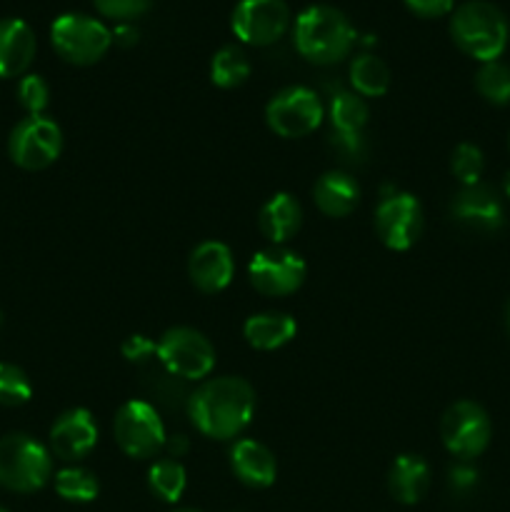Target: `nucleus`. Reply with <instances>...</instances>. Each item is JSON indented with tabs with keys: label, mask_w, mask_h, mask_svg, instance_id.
I'll use <instances>...</instances> for the list:
<instances>
[{
	"label": "nucleus",
	"mask_w": 510,
	"mask_h": 512,
	"mask_svg": "<svg viewBox=\"0 0 510 512\" xmlns=\"http://www.w3.org/2000/svg\"><path fill=\"white\" fill-rule=\"evenodd\" d=\"M508 18L488 0H468L450 15V38L470 58L490 63L508 45Z\"/></svg>",
	"instance_id": "7ed1b4c3"
},
{
	"label": "nucleus",
	"mask_w": 510,
	"mask_h": 512,
	"mask_svg": "<svg viewBox=\"0 0 510 512\" xmlns=\"http://www.w3.org/2000/svg\"><path fill=\"white\" fill-rule=\"evenodd\" d=\"M303 225V210L290 193H275L268 203L260 208L258 228L273 245H283L293 238Z\"/></svg>",
	"instance_id": "aec40b11"
},
{
	"label": "nucleus",
	"mask_w": 510,
	"mask_h": 512,
	"mask_svg": "<svg viewBox=\"0 0 510 512\" xmlns=\"http://www.w3.org/2000/svg\"><path fill=\"white\" fill-rule=\"evenodd\" d=\"M450 218L478 233H493L505 223L503 200L490 185H468L450 200Z\"/></svg>",
	"instance_id": "4468645a"
},
{
	"label": "nucleus",
	"mask_w": 510,
	"mask_h": 512,
	"mask_svg": "<svg viewBox=\"0 0 510 512\" xmlns=\"http://www.w3.org/2000/svg\"><path fill=\"white\" fill-rule=\"evenodd\" d=\"M230 468H233L235 478L243 485L255 490L270 488L278 475V463L275 455L265 448L258 440H238L230 450Z\"/></svg>",
	"instance_id": "a211bd4d"
},
{
	"label": "nucleus",
	"mask_w": 510,
	"mask_h": 512,
	"mask_svg": "<svg viewBox=\"0 0 510 512\" xmlns=\"http://www.w3.org/2000/svg\"><path fill=\"white\" fill-rule=\"evenodd\" d=\"M123 355L130 363H145L148 358L158 355V343H153L145 335H130L123 343Z\"/></svg>",
	"instance_id": "72a5a7b5"
},
{
	"label": "nucleus",
	"mask_w": 510,
	"mask_h": 512,
	"mask_svg": "<svg viewBox=\"0 0 510 512\" xmlns=\"http://www.w3.org/2000/svg\"><path fill=\"white\" fill-rule=\"evenodd\" d=\"M63 150V133L58 123L45 115H28L13 128L8 138V155L18 168L43 170L58 160Z\"/></svg>",
	"instance_id": "1a4fd4ad"
},
{
	"label": "nucleus",
	"mask_w": 510,
	"mask_h": 512,
	"mask_svg": "<svg viewBox=\"0 0 510 512\" xmlns=\"http://www.w3.org/2000/svg\"><path fill=\"white\" fill-rule=\"evenodd\" d=\"M293 43L308 63L335 65L353 50L355 28L343 10L333 5H310L295 18Z\"/></svg>",
	"instance_id": "f03ea898"
},
{
	"label": "nucleus",
	"mask_w": 510,
	"mask_h": 512,
	"mask_svg": "<svg viewBox=\"0 0 510 512\" xmlns=\"http://www.w3.org/2000/svg\"><path fill=\"white\" fill-rule=\"evenodd\" d=\"M95 443H98V425L85 408L68 410L50 428V453L65 463L88 458Z\"/></svg>",
	"instance_id": "2eb2a0df"
},
{
	"label": "nucleus",
	"mask_w": 510,
	"mask_h": 512,
	"mask_svg": "<svg viewBox=\"0 0 510 512\" xmlns=\"http://www.w3.org/2000/svg\"><path fill=\"white\" fill-rule=\"evenodd\" d=\"M38 50L33 28L20 18L0 20V78H18L30 68Z\"/></svg>",
	"instance_id": "f3484780"
},
{
	"label": "nucleus",
	"mask_w": 510,
	"mask_h": 512,
	"mask_svg": "<svg viewBox=\"0 0 510 512\" xmlns=\"http://www.w3.org/2000/svg\"><path fill=\"white\" fill-rule=\"evenodd\" d=\"M298 323L285 313H258L250 315L243 325V335L250 348L278 350L295 338Z\"/></svg>",
	"instance_id": "4be33fe9"
},
{
	"label": "nucleus",
	"mask_w": 510,
	"mask_h": 512,
	"mask_svg": "<svg viewBox=\"0 0 510 512\" xmlns=\"http://www.w3.org/2000/svg\"><path fill=\"white\" fill-rule=\"evenodd\" d=\"M53 473L50 453L35 438L23 433L0 440V485L13 493H35Z\"/></svg>",
	"instance_id": "20e7f679"
},
{
	"label": "nucleus",
	"mask_w": 510,
	"mask_h": 512,
	"mask_svg": "<svg viewBox=\"0 0 510 512\" xmlns=\"http://www.w3.org/2000/svg\"><path fill=\"white\" fill-rule=\"evenodd\" d=\"M330 123H333V133L343 135H355L363 133L365 123H368V105L360 98L358 93H350V90H335L330 95L328 105Z\"/></svg>",
	"instance_id": "5701e85b"
},
{
	"label": "nucleus",
	"mask_w": 510,
	"mask_h": 512,
	"mask_svg": "<svg viewBox=\"0 0 510 512\" xmlns=\"http://www.w3.org/2000/svg\"><path fill=\"white\" fill-rule=\"evenodd\" d=\"M158 360L173 378L203 380L215 365V348L200 330L170 328L158 340Z\"/></svg>",
	"instance_id": "0eeeda50"
},
{
	"label": "nucleus",
	"mask_w": 510,
	"mask_h": 512,
	"mask_svg": "<svg viewBox=\"0 0 510 512\" xmlns=\"http://www.w3.org/2000/svg\"><path fill=\"white\" fill-rule=\"evenodd\" d=\"M313 200L320 213L328 218H345L353 213L360 200L358 180L343 170H328L315 180Z\"/></svg>",
	"instance_id": "6ab92c4d"
},
{
	"label": "nucleus",
	"mask_w": 510,
	"mask_h": 512,
	"mask_svg": "<svg viewBox=\"0 0 510 512\" xmlns=\"http://www.w3.org/2000/svg\"><path fill=\"white\" fill-rule=\"evenodd\" d=\"M375 233L390 250H408L423 233V208L410 193L388 190L375 208Z\"/></svg>",
	"instance_id": "f8f14e48"
},
{
	"label": "nucleus",
	"mask_w": 510,
	"mask_h": 512,
	"mask_svg": "<svg viewBox=\"0 0 510 512\" xmlns=\"http://www.w3.org/2000/svg\"><path fill=\"white\" fill-rule=\"evenodd\" d=\"M18 100L30 115H43V110L48 108L50 100V88L40 75H25L18 83Z\"/></svg>",
	"instance_id": "7c9ffc66"
},
{
	"label": "nucleus",
	"mask_w": 510,
	"mask_h": 512,
	"mask_svg": "<svg viewBox=\"0 0 510 512\" xmlns=\"http://www.w3.org/2000/svg\"><path fill=\"white\" fill-rule=\"evenodd\" d=\"M235 273L233 253L225 243L218 240H205L190 253L188 275L193 285L203 293H220L230 285Z\"/></svg>",
	"instance_id": "dca6fc26"
},
{
	"label": "nucleus",
	"mask_w": 510,
	"mask_h": 512,
	"mask_svg": "<svg viewBox=\"0 0 510 512\" xmlns=\"http://www.w3.org/2000/svg\"><path fill=\"white\" fill-rule=\"evenodd\" d=\"M33 388L30 380L18 365L13 363H0V405L5 408H18V405L28 403Z\"/></svg>",
	"instance_id": "c85d7f7f"
},
{
	"label": "nucleus",
	"mask_w": 510,
	"mask_h": 512,
	"mask_svg": "<svg viewBox=\"0 0 510 512\" xmlns=\"http://www.w3.org/2000/svg\"><path fill=\"white\" fill-rule=\"evenodd\" d=\"M403 3L410 13L425 20L443 18L455 10V0H403Z\"/></svg>",
	"instance_id": "473e14b6"
},
{
	"label": "nucleus",
	"mask_w": 510,
	"mask_h": 512,
	"mask_svg": "<svg viewBox=\"0 0 510 512\" xmlns=\"http://www.w3.org/2000/svg\"><path fill=\"white\" fill-rule=\"evenodd\" d=\"M485 168V158L480 153L478 145L473 143H460L458 148L453 150L450 155V170H453L455 178L463 183V188L468 185H478L480 183V175H483Z\"/></svg>",
	"instance_id": "c756f323"
},
{
	"label": "nucleus",
	"mask_w": 510,
	"mask_h": 512,
	"mask_svg": "<svg viewBox=\"0 0 510 512\" xmlns=\"http://www.w3.org/2000/svg\"><path fill=\"white\" fill-rule=\"evenodd\" d=\"M350 85L365 98H380L390 88V70L378 55L363 53L350 63Z\"/></svg>",
	"instance_id": "b1692460"
},
{
	"label": "nucleus",
	"mask_w": 510,
	"mask_h": 512,
	"mask_svg": "<svg viewBox=\"0 0 510 512\" xmlns=\"http://www.w3.org/2000/svg\"><path fill=\"white\" fill-rule=\"evenodd\" d=\"M508 148H510V140H508Z\"/></svg>",
	"instance_id": "c03bdc74"
},
{
	"label": "nucleus",
	"mask_w": 510,
	"mask_h": 512,
	"mask_svg": "<svg viewBox=\"0 0 510 512\" xmlns=\"http://www.w3.org/2000/svg\"><path fill=\"white\" fill-rule=\"evenodd\" d=\"M95 10L115 23H130L150 10L153 0H93Z\"/></svg>",
	"instance_id": "2f4dec72"
},
{
	"label": "nucleus",
	"mask_w": 510,
	"mask_h": 512,
	"mask_svg": "<svg viewBox=\"0 0 510 512\" xmlns=\"http://www.w3.org/2000/svg\"><path fill=\"white\" fill-rule=\"evenodd\" d=\"M330 143H333V148L338 150L345 160H350V163H355V160H360L365 155L363 133H355V135L333 133L330 135Z\"/></svg>",
	"instance_id": "f704fd0d"
},
{
	"label": "nucleus",
	"mask_w": 510,
	"mask_h": 512,
	"mask_svg": "<svg viewBox=\"0 0 510 512\" xmlns=\"http://www.w3.org/2000/svg\"><path fill=\"white\" fill-rule=\"evenodd\" d=\"M0 512H5V510H3V508H0Z\"/></svg>",
	"instance_id": "37998d69"
},
{
	"label": "nucleus",
	"mask_w": 510,
	"mask_h": 512,
	"mask_svg": "<svg viewBox=\"0 0 510 512\" xmlns=\"http://www.w3.org/2000/svg\"><path fill=\"white\" fill-rule=\"evenodd\" d=\"M185 483H188V475L185 468L173 458H165L153 463V468L148 470V488L155 498H160L163 503H178L180 495H183Z\"/></svg>",
	"instance_id": "a878e982"
},
{
	"label": "nucleus",
	"mask_w": 510,
	"mask_h": 512,
	"mask_svg": "<svg viewBox=\"0 0 510 512\" xmlns=\"http://www.w3.org/2000/svg\"><path fill=\"white\" fill-rule=\"evenodd\" d=\"M165 448L170 450V458L173 460H178V458H183L185 453H188V438H185V435H173V438H168L165 440Z\"/></svg>",
	"instance_id": "4c0bfd02"
},
{
	"label": "nucleus",
	"mask_w": 510,
	"mask_h": 512,
	"mask_svg": "<svg viewBox=\"0 0 510 512\" xmlns=\"http://www.w3.org/2000/svg\"><path fill=\"white\" fill-rule=\"evenodd\" d=\"M188 415L205 438H235L248 428L255 415L253 385L235 375L205 380L188 398Z\"/></svg>",
	"instance_id": "f257e3e1"
},
{
	"label": "nucleus",
	"mask_w": 510,
	"mask_h": 512,
	"mask_svg": "<svg viewBox=\"0 0 510 512\" xmlns=\"http://www.w3.org/2000/svg\"><path fill=\"white\" fill-rule=\"evenodd\" d=\"M490 418L478 403L473 400H458L445 410L443 420H440V438L448 448L450 455L468 463V460L478 458L490 443Z\"/></svg>",
	"instance_id": "6e6552de"
},
{
	"label": "nucleus",
	"mask_w": 510,
	"mask_h": 512,
	"mask_svg": "<svg viewBox=\"0 0 510 512\" xmlns=\"http://www.w3.org/2000/svg\"><path fill=\"white\" fill-rule=\"evenodd\" d=\"M113 433L120 450L133 460L155 458L168 440L158 410L145 400H128L115 413Z\"/></svg>",
	"instance_id": "423d86ee"
},
{
	"label": "nucleus",
	"mask_w": 510,
	"mask_h": 512,
	"mask_svg": "<svg viewBox=\"0 0 510 512\" xmlns=\"http://www.w3.org/2000/svg\"><path fill=\"white\" fill-rule=\"evenodd\" d=\"M503 190H505V195H508V198H510V173L505 175V180H503Z\"/></svg>",
	"instance_id": "58836bf2"
},
{
	"label": "nucleus",
	"mask_w": 510,
	"mask_h": 512,
	"mask_svg": "<svg viewBox=\"0 0 510 512\" xmlns=\"http://www.w3.org/2000/svg\"><path fill=\"white\" fill-rule=\"evenodd\" d=\"M55 493L68 503H90L98 498L100 483L90 470L70 465L55 475Z\"/></svg>",
	"instance_id": "bb28decb"
},
{
	"label": "nucleus",
	"mask_w": 510,
	"mask_h": 512,
	"mask_svg": "<svg viewBox=\"0 0 510 512\" xmlns=\"http://www.w3.org/2000/svg\"><path fill=\"white\" fill-rule=\"evenodd\" d=\"M250 78V60L238 45H223L210 60V80L218 88H238Z\"/></svg>",
	"instance_id": "393cba45"
},
{
	"label": "nucleus",
	"mask_w": 510,
	"mask_h": 512,
	"mask_svg": "<svg viewBox=\"0 0 510 512\" xmlns=\"http://www.w3.org/2000/svg\"><path fill=\"white\" fill-rule=\"evenodd\" d=\"M505 323H508V330H510V303H508V308H505Z\"/></svg>",
	"instance_id": "a19ab883"
},
{
	"label": "nucleus",
	"mask_w": 510,
	"mask_h": 512,
	"mask_svg": "<svg viewBox=\"0 0 510 512\" xmlns=\"http://www.w3.org/2000/svg\"><path fill=\"white\" fill-rule=\"evenodd\" d=\"M323 103L303 85H290L270 98L265 108L268 128L280 138H305L323 123Z\"/></svg>",
	"instance_id": "9d476101"
},
{
	"label": "nucleus",
	"mask_w": 510,
	"mask_h": 512,
	"mask_svg": "<svg viewBox=\"0 0 510 512\" xmlns=\"http://www.w3.org/2000/svg\"><path fill=\"white\" fill-rule=\"evenodd\" d=\"M230 28L240 43L265 48L288 33L290 8L285 0H238L230 15Z\"/></svg>",
	"instance_id": "9b49d317"
},
{
	"label": "nucleus",
	"mask_w": 510,
	"mask_h": 512,
	"mask_svg": "<svg viewBox=\"0 0 510 512\" xmlns=\"http://www.w3.org/2000/svg\"><path fill=\"white\" fill-rule=\"evenodd\" d=\"M305 273H308L305 260L280 245L255 253L248 265V278L253 288L268 298H283V295L295 293L303 285Z\"/></svg>",
	"instance_id": "ddd939ff"
},
{
	"label": "nucleus",
	"mask_w": 510,
	"mask_h": 512,
	"mask_svg": "<svg viewBox=\"0 0 510 512\" xmlns=\"http://www.w3.org/2000/svg\"><path fill=\"white\" fill-rule=\"evenodd\" d=\"M475 88H478L480 98L488 100L490 105H508L510 103V65L500 63V60L483 63L480 65L478 75H475Z\"/></svg>",
	"instance_id": "cd10ccee"
},
{
	"label": "nucleus",
	"mask_w": 510,
	"mask_h": 512,
	"mask_svg": "<svg viewBox=\"0 0 510 512\" xmlns=\"http://www.w3.org/2000/svg\"><path fill=\"white\" fill-rule=\"evenodd\" d=\"M113 43H118L120 48H130V45L138 43V30L130 23H120L118 28L113 30Z\"/></svg>",
	"instance_id": "e433bc0d"
},
{
	"label": "nucleus",
	"mask_w": 510,
	"mask_h": 512,
	"mask_svg": "<svg viewBox=\"0 0 510 512\" xmlns=\"http://www.w3.org/2000/svg\"><path fill=\"white\" fill-rule=\"evenodd\" d=\"M0 323H3V315H0Z\"/></svg>",
	"instance_id": "79ce46f5"
},
{
	"label": "nucleus",
	"mask_w": 510,
	"mask_h": 512,
	"mask_svg": "<svg viewBox=\"0 0 510 512\" xmlns=\"http://www.w3.org/2000/svg\"><path fill=\"white\" fill-rule=\"evenodd\" d=\"M430 488V468L420 455H400L390 465L388 490L398 503L415 505Z\"/></svg>",
	"instance_id": "412c9836"
},
{
	"label": "nucleus",
	"mask_w": 510,
	"mask_h": 512,
	"mask_svg": "<svg viewBox=\"0 0 510 512\" xmlns=\"http://www.w3.org/2000/svg\"><path fill=\"white\" fill-rule=\"evenodd\" d=\"M448 485L455 495H468L478 485V470L470 468L468 463L453 465L448 473Z\"/></svg>",
	"instance_id": "c9c22d12"
},
{
	"label": "nucleus",
	"mask_w": 510,
	"mask_h": 512,
	"mask_svg": "<svg viewBox=\"0 0 510 512\" xmlns=\"http://www.w3.org/2000/svg\"><path fill=\"white\" fill-rule=\"evenodd\" d=\"M53 50L70 65H95L113 45V30L83 13H65L50 25Z\"/></svg>",
	"instance_id": "39448f33"
},
{
	"label": "nucleus",
	"mask_w": 510,
	"mask_h": 512,
	"mask_svg": "<svg viewBox=\"0 0 510 512\" xmlns=\"http://www.w3.org/2000/svg\"><path fill=\"white\" fill-rule=\"evenodd\" d=\"M168 512H200V510H193V508H175V510H168Z\"/></svg>",
	"instance_id": "ea45409f"
}]
</instances>
